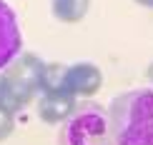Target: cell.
Here are the masks:
<instances>
[{
  "label": "cell",
  "mask_w": 153,
  "mask_h": 145,
  "mask_svg": "<svg viewBox=\"0 0 153 145\" xmlns=\"http://www.w3.org/2000/svg\"><path fill=\"white\" fill-rule=\"evenodd\" d=\"M108 120L118 145H153V90H123L108 105Z\"/></svg>",
  "instance_id": "6da1fadb"
},
{
  "label": "cell",
  "mask_w": 153,
  "mask_h": 145,
  "mask_svg": "<svg viewBox=\"0 0 153 145\" xmlns=\"http://www.w3.org/2000/svg\"><path fill=\"white\" fill-rule=\"evenodd\" d=\"M48 63L35 53H20L8 68L0 70V100L10 110H23L45 88Z\"/></svg>",
  "instance_id": "7a4b0ae2"
},
{
  "label": "cell",
  "mask_w": 153,
  "mask_h": 145,
  "mask_svg": "<svg viewBox=\"0 0 153 145\" xmlns=\"http://www.w3.org/2000/svg\"><path fill=\"white\" fill-rule=\"evenodd\" d=\"M58 145H118L108 120V108L93 100L80 103L60 125Z\"/></svg>",
  "instance_id": "3957f363"
},
{
  "label": "cell",
  "mask_w": 153,
  "mask_h": 145,
  "mask_svg": "<svg viewBox=\"0 0 153 145\" xmlns=\"http://www.w3.org/2000/svg\"><path fill=\"white\" fill-rule=\"evenodd\" d=\"M23 53V33L10 3L0 0V70Z\"/></svg>",
  "instance_id": "277c9868"
},
{
  "label": "cell",
  "mask_w": 153,
  "mask_h": 145,
  "mask_svg": "<svg viewBox=\"0 0 153 145\" xmlns=\"http://www.w3.org/2000/svg\"><path fill=\"white\" fill-rule=\"evenodd\" d=\"M103 85V70L95 63H73L65 70V90L71 95L91 98Z\"/></svg>",
  "instance_id": "5b68a950"
},
{
  "label": "cell",
  "mask_w": 153,
  "mask_h": 145,
  "mask_svg": "<svg viewBox=\"0 0 153 145\" xmlns=\"http://www.w3.org/2000/svg\"><path fill=\"white\" fill-rule=\"evenodd\" d=\"M75 108H78L75 98L65 90H43L38 98V115L48 125H63L75 113Z\"/></svg>",
  "instance_id": "8992f818"
},
{
  "label": "cell",
  "mask_w": 153,
  "mask_h": 145,
  "mask_svg": "<svg viewBox=\"0 0 153 145\" xmlns=\"http://www.w3.org/2000/svg\"><path fill=\"white\" fill-rule=\"evenodd\" d=\"M91 10V0H50V13L60 23H80Z\"/></svg>",
  "instance_id": "52a82bcc"
},
{
  "label": "cell",
  "mask_w": 153,
  "mask_h": 145,
  "mask_svg": "<svg viewBox=\"0 0 153 145\" xmlns=\"http://www.w3.org/2000/svg\"><path fill=\"white\" fill-rule=\"evenodd\" d=\"M15 130V110H10L8 105L0 100V143L8 140Z\"/></svg>",
  "instance_id": "ba28073f"
},
{
  "label": "cell",
  "mask_w": 153,
  "mask_h": 145,
  "mask_svg": "<svg viewBox=\"0 0 153 145\" xmlns=\"http://www.w3.org/2000/svg\"><path fill=\"white\" fill-rule=\"evenodd\" d=\"M146 80L151 83V90H153V60L148 63V68H146Z\"/></svg>",
  "instance_id": "9c48e42d"
},
{
  "label": "cell",
  "mask_w": 153,
  "mask_h": 145,
  "mask_svg": "<svg viewBox=\"0 0 153 145\" xmlns=\"http://www.w3.org/2000/svg\"><path fill=\"white\" fill-rule=\"evenodd\" d=\"M133 3H138L141 8H148V10H153V0H133Z\"/></svg>",
  "instance_id": "30bf717a"
}]
</instances>
